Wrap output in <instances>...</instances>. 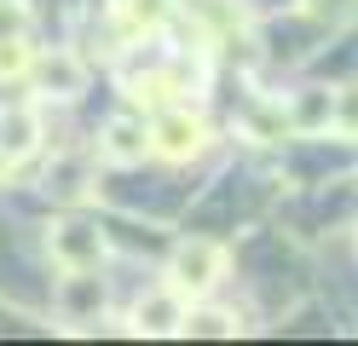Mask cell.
Segmentation results:
<instances>
[{
  "mask_svg": "<svg viewBox=\"0 0 358 346\" xmlns=\"http://www.w3.org/2000/svg\"><path fill=\"white\" fill-rule=\"evenodd\" d=\"M220 271H226V248L191 237V243H179L173 260H168V289H179V294H208V289L220 283Z\"/></svg>",
  "mask_w": 358,
  "mask_h": 346,
  "instance_id": "6da1fadb",
  "label": "cell"
},
{
  "mask_svg": "<svg viewBox=\"0 0 358 346\" xmlns=\"http://www.w3.org/2000/svg\"><path fill=\"white\" fill-rule=\"evenodd\" d=\"M335 127H341L347 138H358V87H347L341 99H335Z\"/></svg>",
  "mask_w": 358,
  "mask_h": 346,
  "instance_id": "30bf717a",
  "label": "cell"
},
{
  "mask_svg": "<svg viewBox=\"0 0 358 346\" xmlns=\"http://www.w3.org/2000/svg\"><path fill=\"white\" fill-rule=\"evenodd\" d=\"M185 335H237L243 323L237 312H220V306H203V312H185V323H179Z\"/></svg>",
  "mask_w": 358,
  "mask_h": 346,
  "instance_id": "ba28073f",
  "label": "cell"
},
{
  "mask_svg": "<svg viewBox=\"0 0 358 346\" xmlns=\"http://www.w3.org/2000/svg\"><path fill=\"white\" fill-rule=\"evenodd\" d=\"M203 122H196L191 110H162L150 122V150H162V156H173V161H185V156H196L203 150Z\"/></svg>",
  "mask_w": 358,
  "mask_h": 346,
  "instance_id": "3957f363",
  "label": "cell"
},
{
  "mask_svg": "<svg viewBox=\"0 0 358 346\" xmlns=\"http://www.w3.org/2000/svg\"><path fill=\"white\" fill-rule=\"evenodd\" d=\"M99 150H104V161H145V150H150V127L139 122V115H116V122L104 127V138H99Z\"/></svg>",
  "mask_w": 358,
  "mask_h": 346,
  "instance_id": "277c9868",
  "label": "cell"
},
{
  "mask_svg": "<svg viewBox=\"0 0 358 346\" xmlns=\"http://www.w3.org/2000/svg\"><path fill=\"white\" fill-rule=\"evenodd\" d=\"M35 138H41L35 115H0V156H6V161L29 156V150H35Z\"/></svg>",
  "mask_w": 358,
  "mask_h": 346,
  "instance_id": "52a82bcc",
  "label": "cell"
},
{
  "mask_svg": "<svg viewBox=\"0 0 358 346\" xmlns=\"http://www.w3.org/2000/svg\"><path fill=\"white\" fill-rule=\"evenodd\" d=\"M17 29H24V6H17V0H0V41L17 35Z\"/></svg>",
  "mask_w": 358,
  "mask_h": 346,
  "instance_id": "8fae6325",
  "label": "cell"
},
{
  "mask_svg": "<svg viewBox=\"0 0 358 346\" xmlns=\"http://www.w3.org/2000/svg\"><path fill=\"white\" fill-rule=\"evenodd\" d=\"M179 300H185L179 289L156 294L150 306H139V312H133V329H139V335H173L179 323H185V312H179Z\"/></svg>",
  "mask_w": 358,
  "mask_h": 346,
  "instance_id": "8992f818",
  "label": "cell"
},
{
  "mask_svg": "<svg viewBox=\"0 0 358 346\" xmlns=\"http://www.w3.org/2000/svg\"><path fill=\"white\" fill-rule=\"evenodd\" d=\"M47 248H52V260L64 271H87V266H99V254H104V231L87 225V219H64V225H52Z\"/></svg>",
  "mask_w": 358,
  "mask_h": 346,
  "instance_id": "7a4b0ae2",
  "label": "cell"
},
{
  "mask_svg": "<svg viewBox=\"0 0 358 346\" xmlns=\"http://www.w3.org/2000/svg\"><path fill=\"white\" fill-rule=\"evenodd\" d=\"M306 12L318 23H329V29H341V23L358 17V0H306Z\"/></svg>",
  "mask_w": 358,
  "mask_h": 346,
  "instance_id": "9c48e42d",
  "label": "cell"
},
{
  "mask_svg": "<svg viewBox=\"0 0 358 346\" xmlns=\"http://www.w3.org/2000/svg\"><path fill=\"white\" fill-rule=\"evenodd\" d=\"M41 69V87H47V99H76L81 92V58H70V52H52V58H41L35 64Z\"/></svg>",
  "mask_w": 358,
  "mask_h": 346,
  "instance_id": "5b68a950",
  "label": "cell"
}]
</instances>
